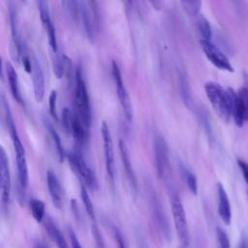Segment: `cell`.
<instances>
[{"mask_svg": "<svg viewBox=\"0 0 248 248\" xmlns=\"http://www.w3.org/2000/svg\"><path fill=\"white\" fill-rule=\"evenodd\" d=\"M2 106L5 111L7 128L9 130V134L11 136L13 145H14V150L16 153V168H17V197L19 202L22 203L25 198V191L28 185V169H27L25 149L18 136L17 129L15 124V120H14L9 103L3 94H2Z\"/></svg>", "mask_w": 248, "mask_h": 248, "instance_id": "6da1fadb", "label": "cell"}, {"mask_svg": "<svg viewBox=\"0 0 248 248\" xmlns=\"http://www.w3.org/2000/svg\"><path fill=\"white\" fill-rule=\"evenodd\" d=\"M204 91L216 112L224 120L228 121L232 116L233 102L236 92L231 88H224L215 81H207L204 84Z\"/></svg>", "mask_w": 248, "mask_h": 248, "instance_id": "7a4b0ae2", "label": "cell"}, {"mask_svg": "<svg viewBox=\"0 0 248 248\" xmlns=\"http://www.w3.org/2000/svg\"><path fill=\"white\" fill-rule=\"evenodd\" d=\"M76 82H75V91H74V100L75 107L77 110V115L81 120L84 127L89 130L91 124V108L89 96L86 88L85 81L83 79L82 72L79 67L76 71Z\"/></svg>", "mask_w": 248, "mask_h": 248, "instance_id": "3957f363", "label": "cell"}, {"mask_svg": "<svg viewBox=\"0 0 248 248\" xmlns=\"http://www.w3.org/2000/svg\"><path fill=\"white\" fill-rule=\"evenodd\" d=\"M68 160L73 170L79 176L80 180H83L87 187L95 191L98 189V180L95 172L88 166L82 155L78 151H70L68 153Z\"/></svg>", "mask_w": 248, "mask_h": 248, "instance_id": "277c9868", "label": "cell"}, {"mask_svg": "<svg viewBox=\"0 0 248 248\" xmlns=\"http://www.w3.org/2000/svg\"><path fill=\"white\" fill-rule=\"evenodd\" d=\"M170 206L176 233L179 237L180 242L184 246H187L189 243V229L187 218L181 200L179 196H177L175 193H173L170 197Z\"/></svg>", "mask_w": 248, "mask_h": 248, "instance_id": "5b68a950", "label": "cell"}, {"mask_svg": "<svg viewBox=\"0 0 248 248\" xmlns=\"http://www.w3.org/2000/svg\"><path fill=\"white\" fill-rule=\"evenodd\" d=\"M80 17L88 38L93 40L99 28V13L97 9V2L80 1Z\"/></svg>", "mask_w": 248, "mask_h": 248, "instance_id": "8992f818", "label": "cell"}, {"mask_svg": "<svg viewBox=\"0 0 248 248\" xmlns=\"http://www.w3.org/2000/svg\"><path fill=\"white\" fill-rule=\"evenodd\" d=\"M243 78L244 85L236 92L232 108V117L238 127L248 121V74L243 73Z\"/></svg>", "mask_w": 248, "mask_h": 248, "instance_id": "52a82bcc", "label": "cell"}, {"mask_svg": "<svg viewBox=\"0 0 248 248\" xmlns=\"http://www.w3.org/2000/svg\"><path fill=\"white\" fill-rule=\"evenodd\" d=\"M0 190H1V206L2 211H8L11 199V175L9 162L3 147L0 149Z\"/></svg>", "mask_w": 248, "mask_h": 248, "instance_id": "ba28073f", "label": "cell"}, {"mask_svg": "<svg viewBox=\"0 0 248 248\" xmlns=\"http://www.w3.org/2000/svg\"><path fill=\"white\" fill-rule=\"evenodd\" d=\"M111 72H112V77H113L114 83H115V86L117 89V96H118L120 105L123 108V111H124V114H125L127 120L131 121L133 118V108H132L130 96H129L127 88L124 84L119 65L114 60L112 61V64H111Z\"/></svg>", "mask_w": 248, "mask_h": 248, "instance_id": "9c48e42d", "label": "cell"}, {"mask_svg": "<svg viewBox=\"0 0 248 248\" xmlns=\"http://www.w3.org/2000/svg\"><path fill=\"white\" fill-rule=\"evenodd\" d=\"M8 11H9V20H10V27H11V46H10L11 56L16 63H18L22 53H21V44L19 40V33H18V26H17V10L14 2L9 1Z\"/></svg>", "mask_w": 248, "mask_h": 248, "instance_id": "30bf717a", "label": "cell"}, {"mask_svg": "<svg viewBox=\"0 0 248 248\" xmlns=\"http://www.w3.org/2000/svg\"><path fill=\"white\" fill-rule=\"evenodd\" d=\"M101 133L103 138V146H104V154H105V163H106V170L107 173L113 185L114 183V150H113V142L111 134L109 132L108 126L106 121L102 122L101 126Z\"/></svg>", "mask_w": 248, "mask_h": 248, "instance_id": "8fae6325", "label": "cell"}, {"mask_svg": "<svg viewBox=\"0 0 248 248\" xmlns=\"http://www.w3.org/2000/svg\"><path fill=\"white\" fill-rule=\"evenodd\" d=\"M201 46L205 56L214 66L228 72H233V67L232 66L229 58L213 43L210 41L201 40Z\"/></svg>", "mask_w": 248, "mask_h": 248, "instance_id": "7c38bea8", "label": "cell"}, {"mask_svg": "<svg viewBox=\"0 0 248 248\" xmlns=\"http://www.w3.org/2000/svg\"><path fill=\"white\" fill-rule=\"evenodd\" d=\"M154 154L157 173L159 177L163 178L169 169V148L165 139L160 135L154 139Z\"/></svg>", "mask_w": 248, "mask_h": 248, "instance_id": "4fadbf2b", "label": "cell"}, {"mask_svg": "<svg viewBox=\"0 0 248 248\" xmlns=\"http://www.w3.org/2000/svg\"><path fill=\"white\" fill-rule=\"evenodd\" d=\"M38 9L40 12V17L43 22V25L46 31L47 38H48V44L50 46V48L54 54H57L58 51V44H57V37L55 32L54 24L51 20L49 10L47 7V3L46 1H38L37 2Z\"/></svg>", "mask_w": 248, "mask_h": 248, "instance_id": "5bb4252c", "label": "cell"}, {"mask_svg": "<svg viewBox=\"0 0 248 248\" xmlns=\"http://www.w3.org/2000/svg\"><path fill=\"white\" fill-rule=\"evenodd\" d=\"M32 82H33V91L34 97L38 103L42 102L45 96V76L43 68L36 57L32 56Z\"/></svg>", "mask_w": 248, "mask_h": 248, "instance_id": "9a60e30c", "label": "cell"}, {"mask_svg": "<svg viewBox=\"0 0 248 248\" xmlns=\"http://www.w3.org/2000/svg\"><path fill=\"white\" fill-rule=\"evenodd\" d=\"M46 184L53 205L58 209L61 208L63 204L62 188L56 174L51 170H48L46 172Z\"/></svg>", "mask_w": 248, "mask_h": 248, "instance_id": "2e32d148", "label": "cell"}, {"mask_svg": "<svg viewBox=\"0 0 248 248\" xmlns=\"http://www.w3.org/2000/svg\"><path fill=\"white\" fill-rule=\"evenodd\" d=\"M217 200H218V214L226 225H230L232 220L231 203H230L228 195L226 193V190L224 189L221 183L217 184Z\"/></svg>", "mask_w": 248, "mask_h": 248, "instance_id": "e0dca14e", "label": "cell"}, {"mask_svg": "<svg viewBox=\"0 0 248 248\" xmlns=\"http://www.w3.org/2000/svg\"><path fill=\"white\" fill-rule=\"evenodd\" d=\"M6 76H7V79H8L10 90H11L13 97L16 99V101L17 103L23 105V99H22L20 89H19L17 74L15 70L14 65L9 61L6 63Z\"/></svg>", "mask_w": 248, "mask_h": 248, "instance_id": "ac0fdd59", "label": "cell"}, {"mask_svg": "<svg viewBox=\"0 0 248 248\" xmlns=\"http://www.w3.org/2000/svg\"><path fill=\"white\" fill-rule=\"evenodd\" d=\"M45 227H46V230L49 237L55 243L57 248H69V245H68L64 235L62 234L59 228L57 227V225L55 224V222L53 221V219L51 217L47 216L46 218Z\"/></svg>", "mask_w": 248, "mask_h": 248, "instance_id": "d6986e66", "label": "cell"}, {"mask_svg": "<svg viewBox=\"0 0 248 248\" xmlns=\"http://www.w3.org/2000/svg\"><path fill=\"white\" fill-rule=\"evenodd\" d=\"M119 150H120V156H121V160H122V165L124 167L126 175L129 179V182L131 184V186L136 189L137 188V178H136V174L134 172L133 167H132V163L130 161V157H129V153H128V148L126 146L125 141H123L122 140H119Z\"/></svg>", "mask_w": 248, "mask_h": 248, "instance_id": "ffe728a7", "label": "cell"}, {"mask_svg": "<svg viewBox=\"0 0 248 248\" xmlns=\"http://www.w3.org/2000/svg\"><path fill=\"white\" fill-rule=\"evenodd\" d=\"M71 134L73 135V137L75 138V140H76L78 143L84 142L85 139L87 138L88 130L84 127V125L82 124L81 120L78 118V116L77 114H76L75 116H73Z\"/></svg>", "mask_w": 248, "mask_h": 248, "instance_id": "44dd1931", "label": "cell"}, {"mask_svg": "<svg viewBox=\"0 0 248 248\" xmlns=\"http://www.w3.org/2000/svg\"><path fill=\"white\" fill-rule=\"evenodd\" d=\"M179 169H180L182 178L185 181V183L187 184V187L189 188L190 192L194 195H197L198 181H197V177H196L195 173L191 170H189L185 165H183L182 163H180Z\"/></svg>", "mask_w": 248, "mask_h": 248, "instance_id": "7402d4cb", "label": "cell"}, {"mask_svg": "<svg viewBox=\"0 0 248 248\" xmlns=\"http://www.w3.org/2000/svg\"><path fill=\"white\" fill-rule=\"evenodd\" d=\"M45 124H46V127L53 140V143L55 145V148H56V151H57V154H58V157H59V160L60 161H63L64 159V156H65V152H64V148H63V144H62V140L57 133V131L55 130L54 126L52 125V123L48 120V119H45Z\"/></svg>", "mask_w": 248, "mask_h": 248, "instance_id": "603a6c76", "label": "cell"}, {"mask_svg": "<svg viewBox=\"0 0 248 248\" xmlns=\"http://www.w3.org/2000/svg\"><path fill=\"white\" fill-rule=\"evenodd\" d=\"M196 23H197L198 30H199L200 34L202 35V40L210 41L211 36H212V31H211L210 23L207 20V18L203 15L199 14L196 16Z\"/></svg>", "mask_w": 248, "mask_h": 248, "instance_id": "cb8c5ba5", "label": "cell"}, {"mask_svg": "<svg viewBox=\"0 0 248 248\" xmlns=\"http://www.w3.org/2000/svg\"><path fill=\"white\" fill-rule=\"evenodd\" d=\"M30 211L33 218L38 222L41 223L45 218V203L41 200L38 199H31L29 202Z\"/></svg>", "mask_w": 248, "mask_h": 248, "instance_id": "d4e9b609", "label": "cell"}, {"mask_svg": "<svg viewBox=\"0 0 248 248\" xmlns=\"http://www.w3.org/2000/svg\"><path fill=\"white\" fill-rule=\"evenodd\" d=\"M80 197H81L83 205H84V207H85V210H86V212H87L89 218H90L91 221H92V224H96V216H95L94 207H93L91 199H90V197H89V195H88L87 188H86V186H85L83 183L80 184Z\"/></svg>", "mask_w": 248, "mask_h": 248, "instance_id": "484cf974", "label": "cell"}, {"mask_svg": "<svg viewBox=\"0 0 248 248\" xmlns=\"http://www.w3.org/2000/svg\"><path fill=\"white\" fill-rule=\"evenodd\" d=\"M185 12L191 16H197L200 12V8L202 6L201 1H181L180 2Z\"/></svg>", "mask_w": 248, "mask_h": 248, "instance_id": "4316f807", "label": "cell"}, {"mask_svg": "<svg viewBox=\"0 0 248 248\" xmlns=\"http://www.w3.org/2000/svg\"><path fill=\"white\" fill-rule=\"evenodd\" d=\"M216 235H217L218 248H231L229 236H228L227 232L222 228L217 229Z\"/></svg>", "mask_w": 248, "mask_h": 248, "instance_id": "83f0119b", "label": "cell"}, {"mask_svg": "<svg viewBox=\"0 0 248 248\" xmlns=\"http://www.w3.org/2000/svg\"><path fill=\"white\" fill-rule=\"evenodd\" d=\"M56 101H57V92L56 90H51L49 97H48V108H49V113L54 118L56 121L58 120L57 116V106H56Z\"/></svg>", "mask_w": 248, "mask_h": 248, "instance_id": "f1b7e54d", "label": "cell"}, {"mask_svg": "<svg viewBox=\"0 0 248 248\" xmlns=\"http://www.w3.org/2000/svg\"><path fill=\"white\" fill-rule=\"evenodd\" d=\"M62 124L66 132L71 133L72 131V122H73V116L70 113V110L68 108H64L62 110Z\"/></svg>", "mask_w": 248, "mask_h": 248, "instance_id": "f546056e", "label": "cell"}, {"mask_svg": "<svg viewBox=\"0 0 248 248\" xmlns=\"http://www.w3.org/2000/svg\"><path fill=\"white\" fill-rule=\"evenodd\" d=\"M91 229H92V233H93V236H94V239H95V242H96L98 248H105L104 239L102 237V234L99 231L97 224H92Z\"/></svg>", "mask_w": 248, "mask_h": 248, "instance_id": "4dcf8cb0", "label": "cell"}, {"mask_svg": "<svg viewBox=\"0 0 248 248\" xmlns=\"http://www.w3.org/2000/svg\"><path fill=\"white\" fill-rule=\"evenodd\" d=\"M112 233H113V237H114V240L116 242L117 247L118 248H127L124 236H123V234L121 233V232L117 228H113Z\"/></svg>", "mask_w": 248, "mask_h": 248, "instance_id": "1f68e13d", "label": "cell"}, {"mask_svg": "<svg viewBox=\"0 0 248 248\" xmlns=\"http://www.w3.org/2000/svg\"><path fill=\"white\" fill-rule=\"evenodd\" d=\"M68 233H69V236H70V241H71V245H72V248H82L75 232L69 228L68 229Z\"/></svg>", "mask_w": 248, "mask_h": 248, "instance_id": "d6a6232c", "label": "cell"}, {"mask_svg": "<svg viewBox=\"0 0 248 248\" xmlns=\"http://www.w3.org/2000/svg\"><path fill=\"white\" fill-rule=\"evenodd\" d=\"M237 164L239 169L241 170V172L243 174V177L246 181V183L248 184V163L242 161V160H237Z\"/></svg>", "mask_w": 248, "mask_h": 248, "instance_id": "836d02e7", "label": "cell"}, {"mask_svg": "<svg viewBox=\"0 0 248 248\" xmlns=\"http://www.w3.org/2000/svg\"><path fill=\"white\" fill-rule=\"evenodd\" d=\"M33 248H48V247L41 240H35V242L33 244Z\"/></svg>", "mask_w": 248, "mask_h": 248, "instance_id": "e575fe53", "label": "cell"}, {"mask_svg": "<svg viewBox=\"0 0 248 248\" xmlns=\"http://www.w3.org/2000/svg\"><path fill=\"white\" fill-rule=\"evenodd\" d=\"M238 248H248V239L245 236H242Z\"/></svg>", "mask_w": 248, "mask_h": 248, "instance_id": "d590c367", "label": "cell"}]
</instances>
